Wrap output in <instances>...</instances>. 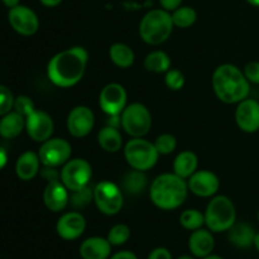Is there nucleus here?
<instances>
[{
    "label": "nucleus",
    "mask_w": 259,
    "mask_h": 259,
    "mask_svg": "<svg viewBox=\"0 0 259 259\" xmlns=\"http://www.w3.org/2000/svg\"><path fill=\"white\" fill-rule=\"evenodd\" d=\"M235 123L244 133L259 131V103L254 99H244L235 109Z\"/></svg>",
    "instance_id": "16"
},
{
    "label": "nucleus",
    "mask_w": 259,
    "mask_h": 259,
    "mask_svg": "<svg viewBox=\"0 0 259 259\" xmlns=\"http://www.w3.org/2000/svg\"><path fill=\"white\" fill-rule=\"evenodd\" d=\"M25 128V118L17 111H9L0 120V136L3 138H17Z\"/></svg>",
    "instance_id": "23"
},
{
    "label": "nucleus",
    "mask_w": 259,
    "mask_h": 259,
    "mask_svg": "<svg viewBox=\"0 0 259 259\" xmlns=\"http://www.w3.org/2000/svg\"><path fill=\"white\" fill-rule=\"evenodd\" d=\"M201 259H223V258L219 257V255L210 254V255H206V257H204V258H201Z\"/></svg>",
    "instance_id": "46"
},
{
    "label": "nucleus",
    "mask_w": 259,
    "mask_h": 259,
    "mask_svg": "<svg viewBox=\"0 0 259 259\" xmlns=\"http://www.w3.org/2000/svg\"><path fill=\"white\" fill-rule=\"evenodd\" d=\"M110 259H138V258H137V255L134 254L133 252H129V250H120V252L111 255Z\"/></svg>",
    "instance_id": "40"
},
{
    "label": "nucleus",
    "mask_w": 259,
    "mask_h": 259,
    "mask_svg": "<svg viewBox=\"0 0 259 259\" xmlns=\"http://www.w3.org/2000/svg\"><path fill=\"white\" fill-rule=\"evenodd\" d=\"M190 192L199 197H214L220 189V180L209 169H197L187 179Z\"/></svg>",
    "instance_id": "15"
},
{
    "label": "nucleus",
    "mask_w": 259,
    "mask_h": 259,
    "mask_svg": "<svg viewBox=\"0 0 259 259\" xmlns=\"http://www.w3.org/2000/svg\"><path fill=\"white\" fill-rule=\"evenodd\" d=\"M253 245H254L255 248H257V250L259 252V233L258 234H255V238H254V243H253Z\"/></svg>",
    "instance_id": "44"
},
{
    "label": "nucleus",
    "mask_w": 259,
    "mask_h": 259,
    "mask_svg": "<svg viewBox=\"0 0 259 259\" xmlns=\"http://www.w3.org/2000/svg\"><path fill=\"white\" fill-rule=\"evenodd\" d=\"M2 2L4 3V5H7L8 8H14L17 7V5H19L20 0H2Z\"/></svg>",
    "instance_id": "43"
},
{
    "label": "nucleus",
    "mask_w": 259,
    "mask_h": 259,
    "mask_svg": "<svg viewBox=\"0 0 259 259\" xmlns=\"http://www.w3.org/2000/svg\"><path fill=\"white\" fill-rule=\"evenodd\" d=\"M55 123L52 116L43 110L35 109L29 116L25 118V131L30 139L38 143H43L47 139L52 138Z\"/></svg>",
    "instance_id": "14"
},
{
    "label": "nucleus",
    "mask_w": 259,
    "mask_h": 259,
    "mask_svg": "<svg viewBox=\"0 0 259 259\" xmlns=\"http://www.w3.org/2000/svg\"><path fill=\"white\" fill-rule=\"evenodd\" d=\"M228 232H229L228 238L235 247L249 248L254 243V229L247 223H235Z\"/></svg>",
    "instance_id": "25"
},
{
    "label": "nucleus",
    "mask_w": 259,
    "mask_h": 259,
    "mask_svg": "<svg viewBox=\"0 0 259 259\" xmlns=\"http://www.w3.org/2000/svg\"><path fill=\"white\" fill-rule=\"evenodd\" d=\"M95 125V115L89 106L77 105L68 113L66 126L73 138H85Z\"/></svg>",
    "instance_id": "12"
},
{
    "label": "nucleus",
    "mask_w": 259,
    "mask_h": 259,
    "mask_svg": "<svg viewBox=\"0 0 259 259\" xmlns=\"http://www.w3.org/2000/svg\"><path fill=\"white\" fill-rule=\"evenodd\" d=\"M144 68L153 73H166L171 68V58L163 51H153L144 58Z\"/></svg>",
    "instance_id": "28"
},
{
    "label": "nucleus",
    "mask_w": 259,
    "mask_h": 259,
    "mask_svg": "<svg viewBox=\"0 0 259 259\" xmlns=\"http://www.w3.org/2000/svg\"><path fill=\"white\" fill-rule=\"evenodd\" d=\"M15 98L13 96L12 91L7 86L0 85V115H5L9 111H12L14 106Z\"/></svg>",
    "instance_id": "36"
},
{
    "label": "nucleus",
    "mask_w": 259,
    "mask_h": 259,
    "mask_svg": "<svg viewBox=\"0 0 259 259\" xmlns=\"http://www.w3.org/2000/svg\"><path fill=\"white\" fill-rule=\"evenodd\" d=\"M171 17L175 27L186 29L195 24L197 19V13L191 7H180L172 12Z\"/></svg>",
    "instance_id": "29"
},
{
    "label": "nucleus",
    "mask_w": 259,
    "mask_h": 259,
    "mask_svg": "<svg viewBox=\"0 0 259 259\" xmlns=\"http://www.w3.org/2000/svg\"><path fill=\"white\" fill-rule=\"evenodd\" d=\"M110 61L119 68H129L136 61V55L132 47L125 43H114L109 48Z\"/></svg>",
    "instance_id": "26"
},
{
    "label": "nucleus",
    "mask_w": 259,
    "mask_h": 259,
    "mask_svg": "<svg viewBox=\"0 0 259 259\" xmlns=\"http://www.w3.org/2000/svg\"><path fill=\"white\" fill-rule=\"evenodd\" d=\"M147 184V176L146 172L138 171V169H133L126 172L121 180V187L124 191L129 195H138L146 190Z\"/></svg>",
    "instance_id": "27"
},
{
    "label": "nucleus",
    "mask_w": 259,
    "mask_h": 259,
    "mask_svg": "<svg viewBox=\"0 0 259 259\" xmlns=\"http://www.w3.org/2000/svg\"><path fill=\"white\" fill-rule=\"evenodd\" d=\"M8 162V153L3 147H0V171L7 166Z\"/></svg>",
    "instance_id": "41"
},
{
    "label": "nucleus",
    "mask_w": 259,
    "mask_h": 259,
    "mask_svg": "<svg viewBox=\"0 0 259 259\" xmlns=\"http://www.w3.org/2000/svg\"><path fill=\"white\" fill-rule=\"evenodd\" d=\"M86 229V219L78 211L65 212L56 224V232L63 240H76Z\"/></svg>",
    "instance_id": "18"
},
{
    "label": "nucleus",
    "mask_w": 259,
    "mask_h": 259,
    "mask_svg": "<svg viewBox=\"0 0 259 259\" xmlns=\"http://www.w3.org/2000/svg\"><path fill=\"white\" fill-rule=\"evenodd\" d=\"M94 202L100 212L108 217L119 214L123 209V190L111 181H101L94 189Z\"/></svg>",
    "instance_id": "8"
},
{
    "label": "nucleus",
    "mask_w": 259,
    "mask_h": 259,
    "mask_svg": "<svg viewBox=\"0 0 259 259\" xmlns=\"http://www.w3.org/2000/svg\"><path fill=\"white\" fill-rule=\"evenodd\" d=\"M72 147L63 138H50L43 142L38 156L46 168H57L71 159Z\"/></svg>",
    "instance_id": "10"
},
{
    "label": "nucleus",
    "mask_w": 259,
    "mask_h": 259,
    "mask_svg": "<svg viewBox=\"0 0 259 259\" xmlns=\"http://www.w3.org/2000/svg\"><path fill=\"white\" fill-rule=\"evenodd\" d=\"M174 174L187 180L191 177L199 167V158L192 151H182L174 161Z\"/></svg>",
    "instance_id": "22"
},
{
    "label": "nucleus",
    "mask_w": 259,
    "mask_h": 259,
    "mask_svg": "<svg viewBox=\"0 0 259 259\" xmlns=\"http://www.w3.org/2000/svg\"><path fill=\"white\" fill-rule=\"evenodd\" d=\"M91 201H94V190L89 186L70 192V205L75 209H82Z\"/></svg>",
    "instance_id": "32"
},
{
    "label": "nucleus",
    "mask_w": 259,
    "mask_h": 259,
    "mask_svg": "<svg viewBox=\"0 0 259 259\" xmlns=\"http://www.w3.org/2000/svg\"><path fill=\"white\" fill-rule=\"evenodd\" d=\"M39 2L42 3L45 7L55 8V7H57V5H60L61 3H62V0H39Z\"/></svg>",
    "instance_id": "42"
},
{
    "label": "nucleus",
    "mask_w": 259,
    "mask_h": 259,
    "mask_svg": "<svg viewBox=\"0 0 259 259\" xmlns=\"http://www.w3.org/2000/svg\"><path fill=\"white\" fill-rule=\"evenodd\" d=\"M124 158L131 168L147 172L153 168L161 154L154 143L144 138H132L124 146Z\"/></svg>",
    "instance_id": "6"
},
{
    "label": "nucleus",
    "mask_w": 259,
    "mask_h": 259,
    "mask_svg": "<svg viewBox=\"0 0 259 259\" xmlns=\"http://www.w3.org/2000/svg\"><path fill=\"white\" fill-rule=\"evenodd\" d=\"M89 62V52L83 47L67 48L56 53L47 65L48 80L55 86L68 89L82 80Z\"/></svg>",
    "instance_id": "1"
},
{
    "label": "nucleus",
    "mask_w": 259,
    "mask_h": 259,
    "mask_svg": "<svg viewBox=\"0 0 259 259\" xmlns=\"http://www.w3.org/2000/svg\"><path fill=\"white\" fill-rule=\"evenodd\" d=\"M215 247L212 232L209 229H197L191 233L189 238V249L194 257L204 258L211 254Z\"/></svg>",
    "instance_id": "19"
},
{
    "label": "nucleus",
    "mask_w": 259,
    "mask_h": 259,
    "mask_svg": "<svg viewBox=\"0 0 259 259\" xmlns=\"http://www.w3.org/2000/svg\"><path fill=\"white\" fill-rule=\"evenodd\" d=\"M131 238V229H129L128 225L125 224H116L109 230L108 238L106 239L109 240L111 245H123L125 244L126 242Z\"/></svg>",
    "instance_id": "31"
},
{
    "label": "nucleus",
    "mask_w": 259,
    "mask_h": 259,
    "mask_svg": "<svg viewBox=\"0 0 259 259\" xmlns=\"http://www.w3.org/2000/svg\"><path fill=\"white\" fill-rule=\"evenodd\" d=\"M245 77L249 81L250 83H255V85H259V62L258 61H253V62H249L245 65L244 70Z\"/></svg>",
    "instance_id": "37"
},
{
    "label": "nucleus",
    "mask_w": 259,
    "mask_h": 259,
    "mask_svg": "<svg viewBox=\"0 0 259 259\" xmlns=\"http://www.w3.org/2000/svg\"><path fill=\"white\" fill-rule=\"evenodd\" d=\"M179 259H194V258L190 257V255H181V257H179Z\"/></svg>",
    "instance_id": "47"
},
{
    "label": "nucleus",
    "mask_w": 259,
    "mask_h": 259,
    "mask_svg": "<svg viewBox=\"0 0 259 259\" xmlns=\"http://www.w3.org/2000/svg\"><path fill=\"white\" fill-rule=\"evenodd\" d=\"M120 124L132 138H144L152 128V115L143 104H129L120 114Z\"/></svg>",
    "instance_id": "7"
},
{
    "label": "nucleus",
    "mask_w": 259,
    "mask_h": 259,
    "mask_svg": "<svg viewBox=\"0 0 259 259\" xmlns=\"http://www.w3.org/2000/svg\"><path fill=\"white\" fill-rule=\"evenodd\" d=\"M110 253L111 244L105 238H88L80 245V255L82 259H108Z\"/></svg>",
    "instance_id": "20"
},
{
    "label": "nucleus",
    "mask_w": 259,
    "mask_h": 259,
    "mask_svg": "<svg viewBox=\"0 0 259 259\" xmlns=\"http://www.w3.org/2000/svg\"><path fill=\"white\" fill-rule=\"evenodd\" d=\"M14 111L19 113L20 115H23L24 118L29 116L33 111L35 110V106L34 103H33L32 99L29 96H25V95H20L18 98H15L14 100Z\"/></svg>",
    "instance_id": "35"
},
{
    "label": "nucleus",
    "mask_w": 259,
    "mask_h": 259,
    "mask_svg": "<svg viewBox=\"0 0 259 259\" xmlns=\"http://www.w3.org/2000/svg\"><path fill=\"white\" fill-rule=\"evenodd\" d=\"M148 259H172V254L167 248L158 247L149 253Z\"/></svg>",
    "instance_id": "38"
},
{
    "label": "nucleus",
    "mask_w": 259,
    "mask_h": 259,
    "mask_svg": "<svg viewBox=\"0 0 259 259\" xmlns=\"http://www.w3.org/2000/svg\"><path fill=\"white\" fill-rule=\"evenodd\" d=\"M43 202L50 211H63L70 204V191L61 180H50L43 191Z\"/></svg>",
    "instance_id": "17"
},
{
    "label": "nucleus",
    "mask_w": 259,
    "mask_h": 259,
    "mask_svg": "<svg viewBox=\"0 0 259 259\" xmlns=\"http://www.w3.org/2000/svg\"><path fill=\"white\" fill-rule=\"evenodd\" d=\"M247 2L253 7H259V0H247Z\"/></svg>",
    "instance_id": "45"
},
{
    "label": "nucleus",
    "mask_w": 259,
    "mask_h": 259,
    "mask_svg": "<svg viewBox=\"0 0 259 259\" xmlns=\"http://www.w3.org/2000/svg\"><path fill=\"white\" fill-rule=\"evenodd\" d=\"M128 94L123 85L110 82L104 86L99 95V105L109 116H120L128 105Z\"/></svg>",
    "instance_id": "11"
},
{
    "label": "nucleus",
    "mask_w": 259,
    "mask_h": 259,
    "mask_svg": "<svg viewBox=\"0 0 259 259\" xmlns=\"http://www.w3.org/2000/svg\"><path fill=\"white\" fill-rule=\"evenodd\" d=\"M185 75L177 68H169L164 73V83L171 91H179L185 86Z\"/></svg>",
    "instance_id": "34"
},
{
    "label": "nucleus",
    "mask_w": 259,
    "mask_h": 259,
    "mask_svg": "<svg viewBox=\"0 0 259 259\" xmlns=\"http://www.w3.org/2000/svg\"><path fill=\"white\" fill-rule=\"evenodd\" d=\"M91 177L93 167L83 158H73L66 162L60 174V180L70 192L89 186Z\"/></svg>",
    "instance_id": "9"
},
{
    "label": "nucleus",
    "mask_w": 259,
    "mask_h": 259,
    "mask_svg": "<svg viewBox=\"0 0 259 259\" xmlns=\"http://www.w3.org/2000/svg\"><path fill=\"white\" fill-rule=\"evenodd\" d=\"M189 191L187 180L176 174H162L152 181L149 197L154 206L169 211L179 209L186 201Z\"/></svg>",
    "instance_id": "3"
},
{
    "label": "nucleus",
    "mask_w": 259,
    "mask_h": 259,
    "mask_svg": "<svg viewBox=\"0 0 259 259\" xmlns=\"http://www.w3.org/2000/svg\"><path fill=\"white\" fill-rule=\"evenodd\" d=\"M182 0H159L162 9L167 10V12H174L177 8L181 7Z\"/></svg>",
    "instance_id": "39"
},
{
    "label": "nucleus",
    "mask_w": 259,
    "mask_h": 259,
    "mask_svg": "<svg viewBox=\"0 0 259 259\" xmlns=\"http://www.w3.org/2000/svg\"><path fill=\"white\" fill-rule=\"evenodd\" d=\"M40 159L38 153L27 151L20 154L15 163V174L23 181H30L39 172Z\"/></svg>",
    "instance_id": "21"
},
{
    "label": "nucleus",
    "mask_w": 259,
    "mask_h": 259,
    "mask_svg": "<svg viewBox=\"0 0 259 259\" xmlns=\"http://www.w3.org/2000/svg\"><path fill=\"white\" fill-rule=\"evenodd\" d=\"M204 215L205 225L212 233L228 232L237 220L234 202L225 195L211 197Z\"/></svg>",
    "instance_id": "5"
},
{
    "label": "nucleus",
    "mask_w": 259,
    "mask_h": 259,
    "mask_svg": "<svg viewBox=\"0 0 259 259\" xmlns=\"http://www.w3.org/2000/svg\"><path fill=\"white\" fill-rule=\"evenodd\" d=\"M257 218H258V222H259V211H258V215H257Z\"/></svg>",
    "instance_id": "48"
},
{
    "label": "nucleus",
    "mask_w": 259,
    "mask_h": 259,
    "mask_svg": "<svg viewBox=\"0 0 259 259\" xmlns=\"http://www.w3.org/2000/svg\"><path fill=\"white\" fill-rule=\"evenodd\" d=\"M215 96L224 104H238L248 98L250 82L244 72L232 63H224L215 68L211 78Z\"/></svg>",
    "instance_id": "2"
},
{
    "label": "nucleus",
    "mask_w": 259,
    "mask_h": 259,
    "mask_svg": "<svg viewBox=\"0 0 259 259\" xmlns=\"http://www.w3.org/2000/svg\"><path fill=\"white\" fill-rule=\"evenodd\" d=\"M174 27L169 12L153 9L142 18L139 23V35L147 45L158 46L171 37Z\"/></svg>",
    "instance_id": "4"
},
{
    "label": "nucleus",
    "mask_w": 259,
    "mask_h": 259,
    "mask_svg": "<svg viewBox=\"0 0 259 259\" xmlns=\"http://www.w3.org/2000/svg\"><path fill=\"white\" fill-rule=\"evenodd\" d=\"M8 19L13 29L22 35L29 37V35L35 34L39 29V19L37 14L25 5H17L14 8H10Z\"/></svg>",
    "instance_id": "13"
},
{
    "label": "nucleus",
    "mask_w": 259,
    "mask_h": 259,
    "mask_svg": "<svg viewBox=\"0 0 259 259\" xmlns=\"http://www.w3.org/2000/svg\"><path fill=\"white\" fill-rule=\"evenodd\" d=\"M99 146L108 153H116L123 148V137L116 126L106 125L98 134Z\"/></svg>",
    "instance_id": "24"
},
{
    "label": "nucleus",
    "mask_w": 259,
    "mask_h": 259,
    "mask_svg": "<svg viewBox=\"0 0 259 259\" xmlns=\"http://www.w3.org/2000/svg\"><path fill=\"white\" fill-rule=\"evenodd\" d=\"M154 146H156L157 151L161 156H167V154H171L172 152H175L177 147V141L172 134L163 133L157 137L156 141H154Z\"/></svg>",
    "instance_id": "33"
},
{
    "label": "nucleus",
    "mask_w": 259,
    "mask_h": 259,
    "mask_svg": "<svg viewBox=\"0 0 259 259\" xmlns=\"http://www.w3.org/2000/svg\"><path fill=\"white\" fill-rule=\"evenodd\" d=\"M180 224L182 228L186 230H194L201 229L202 225L205 224V215L204 212L199 211L196 209H187L181 212L180 215Z\"/></svg>",
    "instance_id": "30"
}]
</instances>
